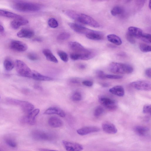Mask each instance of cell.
Returning <instances> with one entry per match:
<instances>
[{
  "mask_svg": "<svg viewBox=\"0 0 151 151\" xmlns=\"http://www.w3.org/2000/svg\"><path fill=\"white\" fill-rule=\"evenodd\" d=\"M70 35L69 33L67 32H62L58 35L57 39L60 40H65L69 38Z\"/></svg>",
  "mask_w": 151,
  "mask_h": 151,
  "instance_id": "cell-34",
  "label": "cell"
},
{
  "mask_svg": "<svg viewBox=\"0 0 151 151\" xmlns=\"http://www.w3.org/2000/svg\"><path fill=\"white\" fill-rule=\"evenodd\" d=\"M1 95H0V99H1Z\"/></svg>",
  "mask_w": 151,
  "mask_h": 151,
  "instance_id": "cell-52",
  "label": "cell"
},
{
  "mask_svg": "<svg viewBox=\"0 0 151 151\" xmlns=\"http://www.w3.org/2000/svg\"><path fill=\"white\" fill-rule=\"evenodd\" d=\"M5 141L6 143L9 146L15 148L17 146V143L15 140L12 138L7 137L5 138Z\"/></svg>",
  "mask_w": 151,
  "mask_h": 151,
  "instance_id": "cell-30",
  "label": "cell"
},
{
  "mask_svg": "<svg viewBox=\"0 0 151 151\" xmlns=\"http://www.w3.org/2000/svg\"><path fill=\"white\" fill-rule=\"evenodd\" d=\"M140 39L145 42L148 43H151V36L150 34L143 33Z\"/></svg>",
  "mask_w": 151,
  "mask_h": 151,
  "instance_id": "cell-37",
  "label": "cell"
},
{
  "mask_svg": "<svg viewBox=\"0 0 151 151\" xmlns=\"http://www.w3.org/2000/svg\"><path fill=\"white\" fill-rule=\"evenodd\" d=\"M48 24L50 27L52 28H57L59 26L57 21L56 19L53 18H50L48 20Z\"/></svg>",
  "mask_w": 151,
  "mask_h": 151,
  "instance_id": "cell-35",
  "label": "cell"
},
{
  "mask_svg": "<svg viewBox=\"0 0 151 151\" xmlns=\"http://www.w3.org/2000/svg\"><path fill=\"white\" fill-rule=\"evenodd\" d=\"M84 25L95 28L99 27V24L91 17L86 15L78 13L75 20Z\"/></svg>",
  "mask_w": 151,
  "mask_h": 151,
  "instance_id": "cell-6",
  "label": "cell"
},
{
  "mask_svg": "<svg viewBox=\"0 0 151 151\" xmlns=\"http://www.w3.org/2000/svg\"><path fill=\"white\" fill-rule=\"evenodd\" d=\"M151 110V105H145L143 108V112L145 114H150Z\"/></svg>",
  "mask_w": 151,
  "mask_h": 151,
  "instance_id": "cell-40",
  "label": "cell"
},
{
  "mask_svg": "<svg viewBox=\"0 0 151 151\" xmlns=\"http://www.w3.org/2000/svg\"><path fill=\"white\" fill-rule=\"evenodd\" d=\"M57 52L58 55L62 61L65 62H68L69 57L67 53L61 50H58Z\"/></svg>",
  "mask_w": 151,
  "mask_h": 151,
  "instance_id": "cell-32",
  "label": "cell"
},
{
  "mask_svg": "<svg viewBox=\"0 0 151 151\" xmlns=\"http://www.w3.org/2000/svg\"><path fill=\"white\" fill-rule=\"evenodd\" d=\"M69 46L73 51L70 55V57L73 60H87L92 59L96 55L95 52L93 50L84 47L77 42H70Z\"/></svg>",
  "mask_w": 151,
  "mask_h": 151,
  "instance_id": "cell-1",
  "label": "cell"
},
{
  "mask_svg": "<svg viewBox=\"0 0 151 151\" xmlns=\"http://www.w3.org/2000/svg\"><path fill=\"white\" fill-rule=\"evenodd\" d=\"M27 57L30 60L33 61H36L38 59V57L37 55L33 53L28 54Z\"/></svg>",
  "mask_w": 151,
  "mask_h": 151,
  "instance_id": "cell-41",
  "label": "cell"
},
{
  "mask_svg": "<svg viewBox=\"0 0 151 151\" xmlns=\"http://www.w3.org/2000/svg\"><path fill=\"white\" fill-rule=\"evenodd\" d=\"M40 151H58L57 150H50L46 149L40 148L39 149Z\"/></svg>",
  "mask_w": 151,
  "mask_h": 151,
  "instance_id": "cell-46",
  "label": "cell"
},
{
  "mask_svg": "<svg viewBox=\"0 0 151 151\" xmlns=\"http://www.w3.org/2000/svg\"><path fill=\"white\" fill-rule=\"evenodd\" d=\"M48 122L49 126L54 128L61 127L63 125L62 121L56 117H52L50 118Z\"/></svg>",
  "mask_w": 151,
  "mask_h": 151,
  "instance_id": "cell-21",
  "label": "cell"
},
{
  "mask_svg": "<svg viewBox=\"0 0 151 151\" xmlns=\"http://www.w3.org/2000/svg\"><path fill=\"white\" fill-rule=\"evenodd\" d=\"M102 85L104 87H107L109 86V84L108 83H104L102 84Z\"/></svg>",
  "mask_w": 151,
  "mask_h": 151,
  "instance_id": "cell-50",
  "label": "cell"
},
{
  "mask_svg": "<svg viewBox=\"0 0 151 151\" xmlns=\"http://www.w3.org/2000/svg\"><path fill=\"white\" fill-rule=\"evenodd\" d=\"M10 46L11 49L20 52H25L28 49V46L26 44L17 40H12L11 42Z\"/></svg>",
  "mask_w": 151,
  "mask_h": 151,
  "instance_id": "cell-10",
  "label": "cell"
},
{
  "mask_svg": "<svg viewBox=\"0 0 151 151\" xmlns=\"http://www.w3.org/2000/svg\"><path fill=\"white\" fill-rule=\"evenodd\" d=\"M35 33L31 30L28 29H23L18 32L17 34L19 38H30L33 37Z\"/></svg>",
  "mask_w": 151,
  "mask_h": 151,
  "instance_id": "cell-22",
  "label": "cell"
},
{
  "mask_svg": "<svg viewBox=\"0 0 151 151\" xmlns=\"http://www.w3.org/2000/svg\"><path fill=\"white\" fill-rule=\"evenodd\" d=\"M34 41L40 42L42 41V40L40 38H36L34 39L33 40Z\"/></svg>",
  "mask_w": 151,
  "mask_h": 151,
  "instance_id": "cell-49",
  "label": "cell"
},
{
  "mask_svg": "<svg viewBox=\"0 0 151 151\" xmlns=\"http://www.w3.org/2000/svg\"><path fill=\"white\" fill-rule=\"evenodd\" d=\"M124 12V10L122 7L116 6L113 8L111 10V13L113 16H116L122 14Z\"/></svg>",
  "mask_w": 151,
  "mask_h": 151,
  "instance_id": "cell-29",
  "label": "cell"
},
{
  "mask_svg": "<svg viewBox=\"0 0 151 151\" xmlns=\"http://www.w3.org/2000/svg\"><path fill=\"white\" fill-rule=\"evenodd\" d=\"M68 24L70 28L75 32L79 34L84 35H87L91 30V29L77 23H69Z\"/></svg>",
  "mask_w": 151,
  "mask_h": 151,
  "instance_id": "cell-13",
  "label": "cell"
},
{
  "mask_svg": "<svg viewBox=\"0 0 151 151\" xmlns=\"http://www.w3.org/2000/svg\"><path fill=\"white\" fill-rule=\"evenodd\" d=\"M14 64L13 61L9 58L6 59L4 62V66L5 70L10 71L14 68Z\"/></svg>",
  "mask_w": 151,
  "mask_h": 151,
  "instance_id": "cell-28",
  "label": "cell"
},
{
  "mask_svg": "<svg viewBox=\"0 0 151 151\" xmlns=\"http://www.w3.org/2000/svg\"><path fill=\"white\" fill-rule=\"evenodd\" d=\"M123 76L118 75L114 74H106V79H122Z\"/></svg>",
  "mask_w": 151,
  "mask_h": 151,
  "instance_id": "cell-39",
  "label": "cell"
},
{
  "mask_svg": "<svg viewBox=\"0 0 151 151\" xmlns=\"http://www.w3.org/2000/svg\"><path fill=\"white\" fill-rule=\"evenodd\" d=\"M4 31V28L3 26L0 24V33H3Z\"/></svg>",
  "mask_w": 151,
  "mask_h": 151,
  "instance_id": "cell-47",
  "label": "cell"
},
{
  "mask_svg": "<svg viewBox=\"0 0 151 151\" xmlns=\"http://www.w3.org/2000/svg\"><path fill=\"white\" fill-rule=\"evenodd\" d=\"M103 130L109 134H115L118 131L116 126L113 123L108 122H104L102 124Z\"/></svg>",
  "mask_w": 151,
  "mask_h": 151,
  "instance_id": "cell-15",
  "label": "cell"
},
{
  "mask_svg": "<svg viewBox=\"0 0 151 151\" xmlns=\"http://www.w3.org/2000/svg\"><path fill=\"white\" fill-rule=\"evenodd\" d=\"M145 2V1H136V5L139 8H141L144 5Z\"/></svg>",
  "mask_w": 151,
  "mask_h": 151,
  "instance_id": "cell-44",
  "label": "cell"
},
{
  "mask_svg": "<svg viewBox=\"0 0 151 151\" xmlns=\"http://www.w3.org/2000/svg\"><path fill=\"white\" fill-rule=\"evenodd\" d=\"M7 101L10 104L20 106L23 112L27 114L32 112L34 108V105L28 101L11 98L7 99Z\"/></svg>",
  "mask_w": 151,
  "mask_h": 151,
  "instance_id": "cell-5",
  "label": "cell"
},
{
  "mask_svg": "<svg viewBox=\"0 0 151 151\" xmlns=\"http://www.w3.org/2000/svg\"><path fill=\"white\" fill-rule=\"evenodd\" d=\"M145 74L146 76L149 78L151 77V69L150 68L147 69L145 71Z\"/></svg>",
  "mask_w": 151,
  "mask_h": 151,
  "instance_id": "cell-45",
  "label": "cell"
},
{
  "mask_svg": "<svg viewBox=\"0 0 151 151\" xmlns=\"http://www.w3.org/2000/svg\"></svg>",
  "mask_w": 151,
  "mask_h": 151,
  "instance_id": "cell-54",
  "label": "cell"
},
{
  "mask_svg": "<svg viewBox=\"0 0 151 151\" xmlns=\"http://www.w3.org/2000/svg\"><path fill=\"white\" fill-rule=\"evenodd\" d=\"M126 38L128 41L132 44H134L135 43V38L129 34L127 33L126 34Z\"/></svg>",
  "mask_w": 151,
  "mask_h": 151,
  "instance_id": "cell-42",
  "label": "cell"
},
{
  "mask_svg": "<svg viewBox=\"0 0 151 151\" xmlns=\"http://www.w3.org/2000/svg\"><path fill=\"white\" fill-rule=\"evenodd\" d=\"M46 115L56 114L64 118L66 116L65 112L62 109L57 107H51L48 108L44 112Z\"/></svg>",
  "mask_w": 151,
  "mask_h": 151,
  "instance_id": "cell-18",
  "label": "cell"
},
{
  "mask_svg": "<svg viewBox=\"0 0 151 151\" xmlns=\"http://www.w3.org/2000/svg\"><path fill=\"white\" fill-rule=\"evenodd\" d=\"M112 94L120 97H122L125 94V90L123 87L121 85L115 86L109 90Z\"/></svg>",
  "mask_w": 151,
  "mask_h": 151,
  "instance_id": "cell-23",
  "label": "cell"
},
{
  "mask_svg": "<svg viewBox=\"0 0 151 151\" xmlns=\"http://www.w3.org/2000/svg\"><path fill=\"white\" fill-rule=\"evenodd\" d=\"M139 48L141 51L143 52L147 53L150 52L151 51V46L145 43L140 44Z\"/></svg>",
  "mask_w": 151,
  "mask_h": 151,
  "instance_id": "cell-31",
  "label": "cell"
},
{
  "mask_svg": "<svg viewBox=\"0 0 151 151\" xmlns=\"http://www.w3.org/2000/svg\"><path fill=\"white\" fill-rule=\"evenodd\" d=\"M134 130L138 135L140 136H145L148 133L149 129L145 126H137L134 128Z\"/></svg>",
  "mask_w": 151,
  "mask_h": 151,
  "instance_id": "cell-25",
  "label": "cell"
},
{
  "mask_svg": "<svg viewBox=\"0 0 151 151\" xmlns=\"http://www.w3.org/2000/svg\"><path fill=\"white\" fill-rule=\"evenodd\" d=\"M98 101L101 104L108 110L114 111L117 108L115 101L110 98L104 96H100L98 97Z\"/></svg>",
  "mask_w": 151,
  "mask_h": 151,
  "instance_id": "cell-8",
  "label": "cell"
},
{
  "mask_svg": "<svg viewBox=\"0 0 151 151\" xmlns=\"http://www.w3.org/2000/svg\"><path fill=\"white\" fill-rule=\"evenodd\" d=\"M96 75L97 77L101 79H106V75L104 72L101 70H97L96 72Z\"/></svg>",
  "mask_w": 151,
  "mask_h": 151,
  "instance_id": "cell-38",
  "label": "cell"
},
{
  "mask_svg": "<svg viewBox=\"0 0 151 151\" xmlns=\"http://www.w3.org/2000/svg\"><path fill=\"white\" fill-rule=\"evenodd\" d=\"M107 38L109 41L116 45H120L122 44V42L121 38L116 35L109 34L108 35Z\"/></svg>",
  "mask_w": 151,
  "mask_h": 151,
  "instance_id": "cell-27",
  "label": "cell"
},
{
  "mask_svg": "<svg viewBox=\"0 0 151 151\" xmlns=\"http://www.w3.org/2000/svg\"><path fill=\"white\" fill-rule=\"evenodd\" d=\"M13 7L15 9L22 12H37L40 10L42 7L37 3L22 1L14 3Z\"/></svg>",
  "mask_w": 151,
  "mask_h": 151,
  "instance_id": "cell-2",
  "label": "cell"
},
{
  "mask_svg": "<svg viewBox=\"0 0 151 151\" xmlns=\"http://www.w3.org/2000/svg\"><path fill=\"white\" fill-rule=\"evenodd\" d=\"M99 130V129L97 127L89 126L78 129L77 131V133L79 135L83 136L92 133L98 132Z\"/></svg>",
  "mask_w": 151,
  "mask_h": 151,
  "instance_id": "cell-14",
  "label": "cell"
},
{
  "mask_svg": "<svg viewBox=\"0 0 151 151\" xmlns=\"http://www.w3.org/2000/svg\"><path fill=\"white\" fill-rule=\"evenodd\" d=\"M15 66L19 74L23 77L31 78L32 70L24 62L17 60L15 62Z\"/></svg>",
  "mask_w": 151,
  "mask_h": 151,
  "instance_id": "cell-7",
  "label": "cell"
},
{
  "mask_svg": "<svg viewBox=\"0 0 151 151\" xmlns=\"http://www.w3.org/2000/svg\"><path fill=\"white\" fill-rule=\"evenodd\" d=\"M40 111L39 109H36L33 111L23 119V121L30 125H34L35 122V118Z\"/></svg>",
  "mask_w": 151,
  "mask_h": 151,
  "instance_id": "cell-12",
  "label": "cell"
},
{
  "mask_svg": "<svg viewBox=\"0 0 151 151\" xmlns=\"http://www.w3.org/2000/svg\"><path fill=\"white\" fill-rule=\"evenodd\" d=\"M43 53L48 61L56 63L58 62L57 58L50 50L44 49L43 50Z\"/></svg>",
  "mask_w": 151,
  "mask_h": 151,
  "instance_id": "cell-24",
  "label": "cell"
},
{
  "mask_svg": "<svg viewBox=\"0 0 151 151\" xmlns=\"http://www.w3.org/2000/svg\"><path fill=\"white\" fill-rule=\"evenodd\" d=\"M104 112V109L101 106H98L95 109L94 114L96 117H98L101 116Z\"/></svg>",
  "mask_w": 151,
  "mask_h": 151,
  "instance_id": "cell-33",
  "label": "cell"
},
{
  "mask_svg": "<svg viewBox=\"0 0 151 151\" xmlns=\"http://www.w3.org/2000/svg\"><path fill=\"white\" fill-rule=\"evenodd\" d=\"M0 16L14 19L22 17L16 14L2 10H0Z\"/></svg>",
  "mask_w": 151,
  "mask_h": 151,
  "instance_id": "cell-26",
  "label": "cell"
},
{
  "mask_svg": "<svg viewBox=\"0 0 151 151\" xmlns=\"http://www.w3.org/2000/svg\"><path fill=\"white\" fill-rule=\"evenodd\" d=\"M130 84L133 88L138 90L150 91L151 89L150 82L146 80H138L131 82Z\"/></svg>",
  "mask_w": 151,
  "mask_h": 151,
  "instance_id": "cell-9",
  "label": "cell"
},
{
  "mask_svg": "<svg viewBox=\"0 0 151 151\" xmlns=\"http://www.w3.org/2000/svg\"><path fill=\"white\" fill-rule=\"evenodd\" d=\"M29 23L28 21L23 17L15 19L11 23V27L13 29L17 30L21 26L26 25Z\"/></svg>",
  "mask_w": 151,
  "mask_h": 151,
  "instance_id": "cell-16",
  "label": "cell"
},
{
  "mask_svg": "<svg viewBox=\"0 0 151 151\" xmlns=\"http://www.w3.org/2000/svg\"><path fill=\"white\" fill-rule=\"evenodd\" d=\"M0 151H2L1 150H0Z\"/></svg>",
  "mask_w": 151,
  "mask_h": 151,
  "instance_id": "cell-53",
  "label": "cell"
},
{
  "mask_svg": "<svg viewBox=\"0 0 151 151\" xmlns=\"http://www.w3.org/2000/svg\"><path fill=\"white\" fill-rule=\"evenodd\" d=\"M149 7L150 9H151V2H150V1L149 2Z\"/></svg>",
  "mask_w": 151,
  "mask_h": 151,
  "instance_id": "cell-51",
  "label": "cell"
},
{
  "mask_svg": "<svg viewBox=\"0 0 151 151\" xmlns=\"http://www.w3.org/2000/svg\"><path fill=\"white\" fill-rule=\"evenodd\" d=\"M86 65L83 64H81L79 65V67L81 69H83L86 68Z\"/></svg>",
  "mask_w": 151,
  "mask_h": 151,
  "instance_id": "cell-48",
  "label": "cell"
},
{
  "mask_svg": "<svg viewBox=\"0 0 151 151\" xmlns=\"http://www.w3.org/2000/svg\"><path fill=\"white\" fill-rule=\"evenodd\" d=\"M82 84L84 86L88 87L92 86L93 84V82L90 80L84 81L82 82Z\"/></svg>",
  "mask_w": 151,
  "mask_h": 151,
  "instance_id": "cell-43",
  "label": "cell"
},
{
  "mask_svg": "<svg viewBox=\"0 0 151 151\" xmlns=\"http://www.w3.org/2000/svg\"><path fill=\"white\" fill-rule=\"evenodd\" d=\"M31 78L38 81H47L53 79V78L51 77L43 75L34 70H32Z\"/></svg>",
  "mask_w": 151,
  "mask_h": 151,
  "instance_id": "cell-20",
  "label": "cell"
},
{
  "mask_svg": "<svg viewBox=\"0 0 151 151\" xmlns=\"http://www.w3.org/2000/svg\"><path fill=\"white\" fill-rule=\"evenodd\" d=\"M109 70L116 74H129L133 71V68L130 65L117 62L111 63L109 66Z\"/></svg>",
  "mask_w": 151,
  "mask_h": 151,
  "instance_id": "cell-3",
  "label": "cell"
},
{
  "mask_svg": "<svg viewBox=\"0 0 151 151\" xmlns=\"http://www.w3.org/2000/svg\"><path fill=\"white\" fill-rule=\"evenodd\" d=\"M71 98L74 101H79L82 99V95L79 91H76L72 95Z\"/></svg>",
  "mask_w": 151,
  "mask_h": 151,
  "instance_id": "cell-36",
  "label": "cell"
},
{
  "mask_svg": "<svg viewBox=\"0 0 151 151\" xmlns=\"http://www.w3.org/2000/svg\"><path fill=\"white\" fill-rule=\"evenodd\" d=\"M127 33L135 38H141L143 33L141 29L133 26L130 27L128 28Z\"/></svg>",
  "mask_w": 151,
  "mask_h": 151,
  "instance_id": "cell-19",
  "label": "cell"
},
{
  "mask_svg": "<svg viewBox=\"0 0 151 151\" xmlns=\"http://www.w3.org/2000/svg\"><path fill=\"white\" fill-rule=\"evenodd\" d=\"M31 136L33 139L38 141H52L55 137V135L52 133L38 130L33 131Z\"/></svg>",
  "mask_w": 151,
  "mask_h": 151,
  "instance_id": "cell-4",
  "label": "cell"
},
{
  "mask_svg": "<svg viewBox=\"0 0 151 151\" xmlns=\"http://www.w3.org/2000/svg\"><path fill=\"white\" fill-rule=\"evenodd\" d=\"M62 143L67 151H82L83 149L82 145L77 143L63 140Z\"/></svg>",
  "mask_w": 151,
  "mask_h": 151,
  "instance_id": "cell-11",
  "label": "cell"
},
{
  "mask_svg": "<svg viewBox=\"0 0 151 151\" xmlns=\"http://www.w3.org/2000/svg\"><path fill=\"white\" fill-rule=\"evenodd\" d=\"M86 36L88 39L93 40H102L104 38L102 33L92 30Z\"/></svg>",
  "mask_w": 151,
  "mask_h": 151,
  "instance_id": "cell-17",
  "label": "cell"
}]
</instances>
